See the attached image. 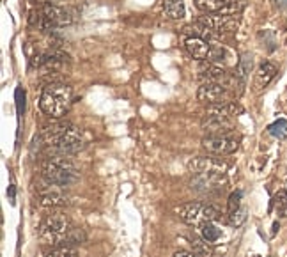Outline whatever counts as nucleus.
Instances as JSON below:
<instances>
[{
	"label": "nucleus",
	"instance_id": "nucleus-15",
	"mask_svg": "<svg viewBox=\"0 0 287 257\" xmlns=\"http://www.w3.org/2000/svg\"><path fill=\"white\" fill-rule=\"evenodd\" d=\"M245 5H246V0H227L225 5H223L218 13L227 14V16H237V14L245 9Z\"/></svg>",
	"mask_w": 287,
	"mask_h": 257
},
{
	"label": "nucleus",
	"instance_id": "nucleus-14",
	"mask_svg": "<svg viewBox=\"0 0 287 257\" xmlns=\"http://www.w3.org/2000/svg\"><path fill=\"white\" fill-rule=\"evenodd\" d=\"M252 64H254V60H252V55L250 54H245L241 59H239V62H237L236 77H237V80H241V84L246 80V78H248V75H250Z\"/></svg>",
	"mask_w": 287,
	"mask_h": 257
},
{
	"label": "nucleus",
	"instance_id": "nucleus-23",
	"mask_svg": "<svg viewBox=\"0 0 287 257\" xmlns=\"http://www.w3.org/2000/svg\"><path fill=\"white\" fill-rule=\"evenodd\" d=\"M245 218H246V209L245 208H239L237 211H234V213H231L229 215V222H231V226H241L243 222H245Z\"/></svg>",
	"mask_w": 287,
	"mask_h": 257
},
{
	"label": "nucleus",
	"instance_id": "nucleus-6",
	"mask_svg": "<svg viewBox=\"0 0 287 257\" xmlns=\"http://www.w3.org/2000/svg\"><path fill=\"white\" fill-rule=\"evenodd\" d=\"M71 220L64 213H52L46 217L41 226V238L50 241V243H64L66 236L71 232Z\"/></svg>",
	"mask_w": 287,
	"mask_h": 257
},
{
	"label": "nucleus",
	"instance_id": "nucleus-21",
	"mask_svg": "<svg viewBox=\"0 0 287 257\" xmlns=\"http://www.w3.org/2000/svg\"><path fill=\"white\" fill-rule=\"evenodd\" d=\"M46 257H78V252L75 250V248L64 245V247H59V248H55V250H52Z\"/></svg>",
	"mask_w": 287,
	"mask_h": 257
},
{
	"label": "nucleus",
	"instance_id": "nucleus-1",
	"mask_svg": "<svg viewBox=\"0 0 287 257\" xmlns=\"http://www.w3.org/2000/svg\"><path fill=\"white\" fill-rule=\"evenodd\" d=\"M190 171L193 172L191 188L197 194L214 195L225 190L227 185V163L216 158H195L190 162Z\"/></svg>",
	"mask_w": 287,
	"mask_h": 257
},
{
	"label": "nucleus",
	"instance_id": "nucleus-16",
	"mask_svg": "<svg viewBox=\"0 0 287 257\" xmlns=\"http://www.w3.org/2000/svg\"><path fill=\"white\" fill-rule=\"evenodd\" d=\"M227 0H195L197 9L202 13H216L225 5Z\"/></svg>",
	"mask_w": 287,
	"mask_h": 257
},
{
	"label": "nucleus",
	"instance_id": "nucleus-28",
	"mask_svg": "<svg viewBox=\"0 0 287 257\" xmlns=\"http://www.w3.org/2000/svg\"><path fill=\"white\" fill-rule=\"evenodd\" d=\"M7 194H9V199H11V202H14V186L11 185L9 190H7Z\"/></svg>",
	"mask_w": 287,
	"mask_h": 257
},
{
	"label": "nucleus",
	"instance_id": "nucleus-5",
	"mask_svg": "<svg viewBox=\"0 0 287 257\" xmlns=\"http://www.w3.org/2000/svg\"><path fill=\"white\" fill-rule=\"evenodd\" d=\"M176 213L181 217V220H184L190 226H204V224H209V222L216 220L220 215L218 209L204 202L183 204V206L176 208Z\"/></svg>",
	"mask_w": 287,
	"mask_h": 257
},
{
	"label": "nucleus",
	"instance_id": "nucleus-25",
	"mask_svg": "<svg viewBox=\"0 0 287 257\" xmlns=\"http://www.w3.org/2000/svg\"><path fill=\"white\" fill-rule=\"evenodd\" d=\"M174 257H197V256H195V254L186 252V250H179V252L174 254Z\"/></svg>",
	"mask_w": 287,
	"mask_h": 257
},
{
	"label": "nucleus",
	"instance_id": "nucleus-11",
	"mask_svg": "<svg viewBox=\"0 0 287 257\" xmlns=\"http://www.w3.org/2000/svg\"><path fill=\"white\" fill-rule=\"evenodd\" d=\"M184 48H186V52L193 57V59L206 60L208 59V55H209L211 43H208V41L202 39V37L190 36L184 39Z\"/></svg>",
	"mask_w": 287,
	"mask_h": 257
},
{
	"label": "nucleus",
	"instance_id": "nucleus-22",
	"mask_svg": "<svg viewBox=\"0 0 287 257\" xmlns=\"http://www.w3.org/2000/svg\"><path fill=\"white\" fill-rule=\"evenodd\" d=\"M241 197H243V192H241V190H236L234 194H231V197H229V215L239 209V202H241Z\"/></svg>",
	"mask_w": 287,
	"mask_h": 257
},
{
	"label": "nucleus",
	"instance_id": "nucleus-17",
	"mask_svg": "<svg viewBox=\"0 0 287 257\" xmlns=\"http://www.w3.org/2000/svg\"><path fill=\"white\" fill-rule=\"evenodd\" d=\"M227 59V48L223 45H218V43H211V50L209 55H208V62H223Z\"/></svg>",
	"mask_w": 287,
	"mask_h": 257
},
{
	"label": "nucleus",
	"instance_id": "nucleus-13",
	"mask_svg": "<svg viewBox=\"0 0 287 257\" xmlns=\"http://www.w3.org/2000/svg\"><path fill=\"white\" fill-rule=\"evenodd\" d=\"M163 13H165V16L170 18V20L184 18V13H186L184 2H183V0H165L163 2Z\"/></svg>",
	"mask_w": 287,
	"mask_h": 257
},
{
	"label": "nucleus",
	"instance_id": "nucleus-3",
	"mask_svg": "<svg viewBox=\"0 0 287 257\" xmlns=\"http://www.w3.org/2000/svg\"><path fill=\"white\" fill-rule=\"evenodd\" d=\"M41 176L46 183L59 186H71L80 179V169L71 158H66L64 154H53L52 158H46L41 165Z\"/></svg>",
	"mask_w": 287,
	"mask_h": 257
},
{
	"label": "nucleus",
	"instance_id": "nucleus-4",
	"mask_svg": "<svg viewBox=\"0 0 287 257\" xmlns=\"http://www.w3.org/2000/svg\"><path fill=\"white\" fill-rule=\"evenodd\" d=\"M69 103H71V89L64 84H57V82L48 84L43 89L41 99H39L43 112L55 119L62 117L64 114L68 112Z\"/></svg>",
	"mask_w": 287,
	"mask_h": 257
},
{
	"label": "nucleus",
	"instance_id": "nucleus-9",
	"mask_svg": "<svg viewBox=\"0 0 287 257\" xmlns=\"http://www.w3.org/2000/svg\"><path fill=\"white\" fill-rule=\"evenodd\" d=\"M197 96H199V99H201L202 103H209V105L229 103V89L220 86V84H214V82H204L199 87Z\"/></svg>",
	"mask_w": 287,
	"mask_h": 257
},
{
	"label": "nucleus",
	"instance_id": "nucleus-7",
	"mask_svg": "<svg viewBox=\"0 0 287 257\" xmlns=\"http://www.w3.org/2000/svg\"><path fill=\"white\" fill-rule=\"evenodd\" d=\"M201 23H204L206 27L209 29L213 34H229V32H234L237 27V16H227V14H208V16H202L199 20Z\"/></svg>",
	"mask_w": 287,
	"mask_h": 257
},
{
	"label": "nucleus",
	"instance_id": "nucleus-24",
	"mask_svg": "<svg viewBox=\"0 0 287 257\" xmlns=\"http://www.w3.org/2000/svg\"><path fill=\"white\" fill-rule=\"evenodd\" d=\"M14 99H16V109H18V117H22L25 112V92L22 90V87L16 89L14 92Z\"/></svg>",
	"mask_w": 287,
	"mask_h": 257
},
{
	"label": "nucleus",
	"instance_id": "nucleus-20",
	"mask_svg": "<svg viewBox=\"0 0 287 257\" xmlns=\"http://www.w3.org/2000/svg\"><path fill=\"white\" fill-rule=\"evenodd\" d=\"M275 208H277L278 215L280 217H287V192L286 190H280L277 195H275Z\"/></svg>",
	"mask_w": 287,
	"mask_h": 257
},
{
	"label": "nucleus",
	"instance_id": "nucleus-18",
	"mask_svg": "<svg viewBox=\"0 0 287 257\" xmlns=\"http://www.w3.org/2000/svg\"><path fill=\"white\" fill-rule=\"evenodd\" d=\"M268 133L275 139H286L287 137V121L286 119H278L273 124L268 126Z\"/></svg>",
	"mask_w": 287,
	"mask_h": 257
},
{
	"label": "nucleus",
	"instance_id": "nucleus-12",
	"mask_svg": "<svg viewBox=\"0 0 287 257\" xmlns=\"http://www.w3.org/2000/svg\"><path fill=\"white\" fill-rule=\"evenodd\" d=\"M277 77V66L273 62H262L255 73L254 78V87L255 90H262L269 86V82Z\"/></svg>",
	"mask_w": 287,
	"mask_h": 257
},
{
	"label": "nucleus",
	"instance_id": "nucleus-2",
	"mask_svg": "<svg viewBox=\"0 0 287 257\" xmlns=\"http://www.w3.org/2000/svg\"><path fill=\"white\" fill-rule=\"evenodd\" d=\"M41 139L55 154H73L83 147V137L71 122H53L43 130Z\"/></svg>",
	"mask_w": 287,
	"mask_h": 257
},
{
	"label": "nucleus",
	"instance_id": "nucleus-8",
	"mask_svg": "<svg viewBox=\"0 0 287 257\" xmlns=\"http://www.w3.org/2000/svg\"><path fill=\"white\" fill-rule=\"evenodd\" d=\"M39 199H41L43 206H50V208H59V206H68L69 204V195L66 194V188L46 183V181L45 186L39 188Z\"/></svg>",
	"mask_w": 287,
	"mask_h": 257
},
{
	"label": "nucleus",
	"instance_id": "nucleus-27",
	"mask_svg": "<svg viewBox=\"0 0 287 257\" xmlns=\"http://www.w3.org/2000/svg\"><path fill=\"white\" fill-rule=\"evenodd\" d=\"M36 2H39L43 5H50V4H55V2H59V0H36Z\"/></svg>",
	"mask_w": 287,
	"mask_h": 257
},
{
	"label": "nucleus",
	"instance_id": "nucleus-10",
	"mask_svg": "<svg viewBox=\"0 0 287 257\" xmlns=\"http://www.w3.org/2000/svg\"><path fill=\"white\" fill-rule=\"evenodd\" d=\"M202 145L213 154H229L237 149V139L229 135H208L202 139Z\"/></svg>",
	"mask_w": 287,
	"mask_h": 257
},
{
	"label": "nucleus",
	"instance_id": "nucleus-26",
	"mask_svg": "<svg viewBox=\"0 0 287 257\" xmlns=\"http://www.w3.org/2000/svg\"><path fill=\"white\" fill-rule=\"evenodd\" d=\"M275 4H277V7H280V9H286L287 0H275Z\"/></svg>",
	"mask_w": 287,
	"mask_h": 257
},
{
	"label": "nucleus",
	"instance_id": "nucleus-19",
	"mask_svg": "<svg viewBox=\"0 0 287 257\" xmlns=\"http://www.w3.org/2000/svg\"><path fill=\"white\" fill-rule=\"evenodd\" d=\"M202 227V238L208 241V243H214L216 239L222 236V232H220V229H216V227L213 226V224H204V226H201Z\"/></svg>",
	"mask_w": 287,
	"mask_h": 257
}]
</instances>
